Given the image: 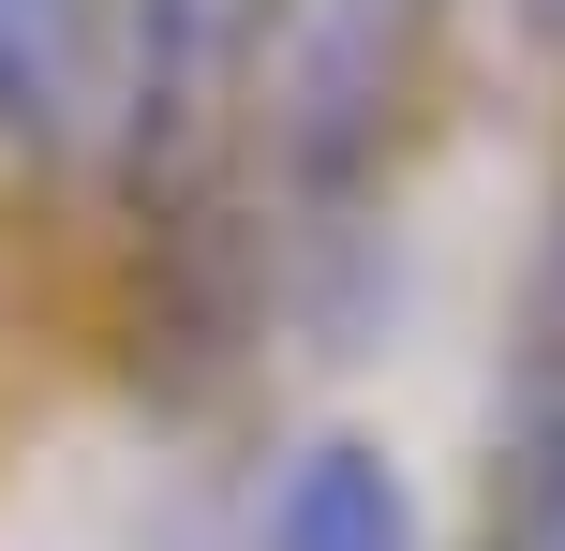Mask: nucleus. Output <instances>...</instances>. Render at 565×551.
Listing matches in <instances>:
<instances>
[{"instance_id": "2", "label": "nucleus", "mask_w": 565, "mask_h": 551, "mask_svg": "<svg viewBox=\"0 0 565 551\" xmlns=\"http://www.w3.org/2000/svg\"><path fill=\"white\" fill-rule=\"evenodd\" d=\"M268 30H282V0H119V30H105V119H119L135 209L194 194V165L224 149V119L268 89Z\"/></svg>"}, {"instance_id": "3", "label": "nucleus", "mask_w": 565, "mask_h": 551, "mask_svg": "<svg viewBox=\"0 0 565 551\" xmlns=\"http://www.w3.org/2000/svg\"><path fill=\"white\" fill-rule=\"evenodd\" d=\"M105 30L119 0H0V135L15 149L105 135Z\"/></svg>"}, {"instance_id": "4", "label": "nucleus", "mask_w": 565, "mask_h": 551, "mask_svg": "<svg viewBox=\"0 0 565 551\" xmlns=\"http://www.w3.org/2000/svg\"><path fill=\"white\" fill-rule=\"evenodd\" d=\"M254 551H417V492H402V463H387V447L312 433L298 463L268 477Z\"/></svg>"}, {"instance_id": "5", "label": "nucleus", "mask_w": 565, "mask_h": 551, "mask_svg": "<svg viewBox=\"0 0 565 551\" xmlns=\"http://www.w3.org/2000/svg\"><path fill=\"white\" fill-rule=\"evenodd\" d=\"M565 417V179H551V224H536V268H521V343H507V433Z\"/></svg>"}, {"instance_id": "6", "label": "nucleus", "mask_w": 565, "mask_h": 551, "mask_svg": "<svg viewBox=\"0 0 565 551\" xmlns=\"http://www.w3.org/2000/svg\"><path fill=\"white\" fill-rule=\"evenodd\" d=\"M521 30H536V45H565V0H521Z\"/></svg>"}, {"instance_id": "1", "label": "nucleus", "mask_w": 565, "mask_h": 551, "mask_svg": "<svg viewBox=\"0 0 565 551\" xmlns=\"http://www.w3.org/2000/svg\"><path fill=\"white\" fill-rule=\"evenodd\" d=\"M431 30H447V0H282L254 105H268V165H282V194H298L312 239H328L342 209H358V179L387 165Z\"/></svg>"}]
</instances>
